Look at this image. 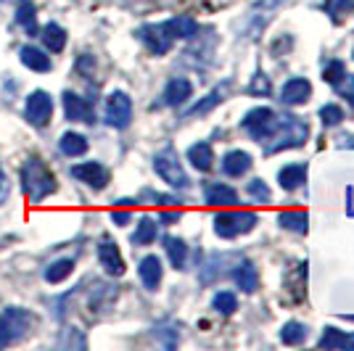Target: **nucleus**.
I'll list each match as a JSON object with an SVG mask.
<instances>
[{
	"instance_id": "nucleus-1",
	"label": "nucleus",
	"mask_w": 354,
	"mask_h": 351,
	"mask_svg": "<svg viewBox=\"0 0 354 351\" xmlns=\"http://www.w3.org/2000/svg\"><path fill=\"white\" fill-rule=\"evenodd\" d=\"M19 180H21V193H24L27 201L35 206L48 201L53 193L59 191L56 175L48 169V164H43V161L35 159V156H30V159L21 164Z\"/></svg>"
},
{
	"instance_id": "nucleus-2",
	"label": "nucleus",
	"mask_w": 354,
	"mask_h": 351,
	"mask_svg": "<svg viewBox=\"0 0 354 351\" xmlns=\"http://www.w3.org/2000/svg\"><path fill=\"white\" fill-rule=\"evenodd\" d=\"M307 135H310L307 122H301L294 114H283V117H278V127L272 132V137L265 143V151L267 153H275V151H286V148L304 146Z\"/></svg>"
},
{
	"instance_id": "nucleus-3",
	"label": "nucleus",
	"mask_w": 354,
	"mask_h": 351,
	"mask_svg": "<svg viewBox=\"0 0 354 351\" xmlns=\"http://www.w3.org/2000/svg\"><path fill=\"white\" fill-rule=\"evenodd\" d=\"M35 325V314L27 307H6L0 312V349L14 346Z\"/></svg>"
},
{
	"instance_id": "nucleus-4",
	"label": "nucleus",
	"mask_w": 354,
	"mask_h": 351,
	"mask_svg": "<svg viewBox=\"0 0 354 351\" xmlns=\"http://www.w3.org/2000/svg\"><path fill=\"white\" fill-rule=\"evenodd\" d=\"M153 172L162 177L169 188H175V191L191 188V180H188L183 164L177 159L175 148H164V151H159V153L153 156Z\"/></svg>"
},
{
	"instance_id": "nucleus-5",
	"label": "nucleus",
	"mask_w": 354,
	"mask_h": 351,
	"mask_svg": "<svg viewBox=\"0 0 354 351\" xmlns=\"http://www.w3.org/2000/svg\"><path fill=\"white\" fill-rule=\"evenodd\" d=\"M241 127L249 132V135L257 140V143H259V146H265L267 140L272 137L275 127H278V114H275L272 108H267V106L251 108L249 114L241 119Z\"/></svg>"
},
{
	"instance_id": "nucleus-6",
	"label": "nucleus",
	"mask_w": 354,
	"mask_h": 351,
	"mask_svg": "<svg viewBox=\"0 0 354 351\" xmlns=\"http://www.w3.org/2000/svg\"><path fill=\"white\" fill-rule=\"evenodd\" d=\"M259 217L254 211H220L214 217V233L220 238H238L257 227Z\"/></svg>"
},
{
	"instance_id": "nucleus-7",
	"label": "nucleus",
	"mask_w": 354,
	"mask_h": 351,
	"mask_svg": "<svg viewBox=\"0 0 354 351\" xmlns=\"http://www.w3.org/2000/svg\"><path fill=\"white\" fill-rule=\"evenodd\" d=\"M104 122L111 130H127L133 122V98L124 90L109 93L104 108Z\"/></svg>"
},
{
	"instance_id": "nucleus-8",
	"label": "nucleus",
	"mask_w": 354,
	"mask_h": 351,
	"mask_svg": "<svg viewBox=\"0 0 354 351\" xmlns=\"http://www.w3.org/2000/svg\"><path fill=\"white\" fill-rule=\"evenodd\" d=\"M24 119L35 130H45L53 119V98L48 90H32L24 101Z\"/></svg>"
},
{
	"instance_id": "nucleus-9",
	"label": "nucleus",
	"mask_w": 354,
	"mask_h": 351,
	"mask_svg": "<svg viewBox=\"0 0 354 351\" xmlns=\"http://www.w3.org/2000/svg\"><path fill=\"white\" fill-rule=\"evenodd\" d=\"M61 108H64V117L69 122H82V124H93L95 122V111H93V103L85 101L80 93L74 90H64L61 93Z\"/></svg>"
},
{
	"instance_id": "nucleus-10",
	"label": "nucleus",
	"mask_w": 354,
	"mask_h": 351,
	"mask_svg": "<svg viewBox=\"0 0 354 351\" xmlns=\"http://www.w3.org/2000/svg\"><path fill=\"white\" fill-rule=\"evenodd\" d=\"M72 177L77 182L93 188V191H104L106 185H109V169L101 161H80V164H74Z\"/></svg>"
},
{
	"instance_id": "nucleus-11",
	"label": "nucleus",
	"mask_w": 354,
	"mask_h": 351,
	"mask_svg": "<svg viewBox=\"0 0 354 351\" xmlns=\"http://www.w3.org/2000/svg\"><path fill=\"white\" fill-rule=\"evenodd\" d=\"M138 35V40L146 45L148 50L153 53V56H164V53H169V48H172V35L167 32V27L162 24H146V27H140V30L135 32Z\"/></svg>"
},
{
	"instance_id": "nucleus-12",
	"label": "nucleus",
	"mask_w": 354,
	"mask_h": 351,
	"mask_svg": "<svg viewBox=\"0 0 354 351\" xmlns=\"http://www.w3.org/2000/svg\"><path fill=\"white\" fill-rule=\"evenodd\" d=\"M98 262L104 267V272L109 278H122L124 275V259H122V251L111 238H101L98 240Z\"/></svg>"
},
{
	"instance_id": "nucleus-13",
	"label": "nucleus",
	"mask_w": 354,
	"mask_h": 351,
	"mask_svg": "<svg viewBox=\"0 0 354 351\" xmlns=\"http://www.w3.org/2000/svg\"><path fill=\"white\" fill-rule=\"evenodd\" d=\"M19 61H21V66H27L30 72H37V74H48L53 69L50 56L45 53L40 45H32V43L19 48Z\"/></svg>"
},
{
	"instance_id": "nucleus-14",
	"label": "nucleus",
	"mask_w": 354,
	"mask_h": 351,
	"mask_svg": "<svg viewBox=\"0 0 354 351\" xmlns=\"http://www.w3.org/2000/svg\"><path fill=\"white\" fill-rule=\"evenodd\" d=\"M138 278H140V283H143V288H146V291H156V288L162 285V278H164L162 259H159L156 254L143 256L140 264H138Z\"/></svg>"
},
{
	"instance_id": "nucleus-15",
	"label": "nucleus",
	"mask_w": 354,
	"mask_h": 351,
	"mask_svg": "<svg viewBox=\"0 0 354 351\" xmlns=\"http://www.w3.org/2000/svg\"><path fill=\"white\" fill-rule=\"evenodd\" d=\"M191 95H193L191 79H185V77H172L162 93V103L164 106H183Z\"/></svg>"
},
{
	"instance_id": "nucleus-16",
	"label": "nucleus",
	"mask_w": 354,
	"mask_h": 351,
	"mask_svg": "<svg viewBox=\"0 0 354 351\" xmlns=\"http://www.w3.org/2000/svg\"><path fill=\"white\" fill-rule=\"evenodd\" d=\"M312 95V85L304 79V77H294V79H288L281 90V101L286 106H301V103H307Z\"/></svg>"
},
{
	"instance_id": "nucleus-17",
	"label": "nucleus",
	"mask_w": 354,
	"mask_h": 351,
	"mask_svg": "<svg viewBox=\"0 0 354 351\" xmlns=\"http://www.w3.org/2000/svg\"><path fill=\"white\" fill-rule=\"evenodd\" d=\"M16 27H21V32L27 37H37V8L32 0H19L16 3V14H14Z\"/></svg>"
},
{
	"instance_id": "nucleus-18",
	"label": "nucleus",
	"mask_w": 354,
	"mask_h": 351,
	"mask_svg": "<svg viewBox=\"0 0 354 351\" xmlns=\"http://www.w3.org/2000/svg\"><path fill=\"white\" fill-rule=\"evenodd\" d=\"M238 259H241L238 254H212L207 262H204V267H201V283L209 285V283H214L217 278H222L225 275V267L230 262H238Z\"/></svg>"
},
{
	"instance_id": "nucleus-19",
	"label": "nucleus",
	"mask_w": 354,
	"mask_h": 351,
	"mask_svg": "<svg viewBox=\"0 0 354 351\" xmlns=\"http://www.w3.org/2000/svg\"><path fill=\"white\" fill-rule=\"evenodd\" d=\"M204 201L209 206H220V209H230L238 204V193L230 185H222V182H209L204 188Z\"/></svg>"
},
{
	"instance_id": "nucleus-20",
	"label": "nucleus",
	"mask_w": 354,
	"mask_h": 351,
	"mask_svg": "<svg viewBox=\"0 0 354 351\" xmlns=\"http://www.w3.org/2000/svg\"><path fill=\"white\" fill-rule=\"evenodd\" d=\"M37 37L43 40V48L50 50V53H61V50L66 48V40H69L66 30H64L61 24H56V21H48L43 30L37 32Z\"/></svg>"
},
{
	"instance_id": "nucleus-21",
	"label": "nucleus",
	"mask_w": 354,
	"mask_h": 351,
	"mask_svg": "<svg viewBox=\"0 0 354 351\" xmlns=\"http://www.w3.org/2000/svg\"><path fill=\"white\" fill-rule=\"evenodd\" d=\"M90 148V140L82 135V132H64L59 137V151L64 156H69V159H77V156H85Z\"/></svg>"
},
{
	"instance_id": "nucleus-22",
	"label": "nucleus",
	"mask_w": 354,
	"mask_h": 351,
	"mask_svg": "<svg viewBox=\"0 0 354 351\" xmlns=\"http://www.w3.org/2000/svg\"><path fill=\"white\" fill-rule=\"evenodd\" d=\"M167 32L172 35V40H191L198 35V24L193 16H175V19H167L164 21Z\"/></svg>"
},
{
	"instance_id": "nucleus-23",
	"label": "nucleus",
	"mask_w": 354,
	"mask_h": 351,
	"mask_svg": "<svg viewBox=\"0 0 354 351\" xmlns=\"http://www.w3.org/2000/svg\"><path fill=\"white\" fill-rule=\"evenodd\" d=\"M278 182L283 191H296L307 182V164H288L278 172Z\"/></svg>"
},
{
	"instance_id": "nucleus-24",
	"label": "nucleus",
	"mask_w": 354,
	"mask_h": 351,
	"mask_svg": "<svg viewBox=\"0 0 354 351\" xmlns=\"http://www.w3.org/2000/svg\"><path fill=\"white\" fill-rule=\"evenodd\" d=\"M188 161H191L193 169L209 172L212 164H214V151H212V146H209L207 140H198V143H193V146L188 148Z\"/></svg>"
},
{
	"instance_id": "nucleus-25",
	"label": "nucleus",
	"mask_w": 354,
	"mask_h": 351,
	"mask_svg": "<svg viewBox=\"0 0 354 351\" xmlns=\"http://www.w3.org/2000/svg\"><path fill=\"white\" fill-rule=\"evenodd\" d=\"M251 156L246 151H230V153H225V159H222V172L230 177H241L246 175L251 169Z\"/></svg>"
},
{
	"instance_id": "nucleus-26",
	"label": "nucleus",
	"mask_w": 354,
	"mask_h": 351,
	"mask_svg": "<svg viewBox=\"0 0 354 351\" xmlns=\"http://www.w3.org/2000/svg\"><path fill=\"white\" fill-rule=\"evenodd\" d=\"M233 278H236L238 288L246 293H254L257 288H259V272H257V267L251 262H246V259H241V262L236 264V272H233Z\"/></svg>"
},
{
	"instance_id": "nucleus-27",
	"label": "nucleus",
	"mask_w": 354,
	"mask_h": 351,
	"mask_svg": "<svg viewBox=\"0 0 354 351\" xmlns=\"http://www.w3.org/2000/svg\"><path fill=\"white\" fill-rule=\"evenodd\" d=\"M72 272H74V259L61 256V259H53V262L45 267L43 278H45V283H50V285H59V283H64Z\"/></svg>"
},
{
	"instance_id": "nucleus-28",
	"label": "nucleus",
	"mask_w": 354,
	"mask_h": 351,
	"mask_svg": "<svg viewBox=\"0 0 354 351\" xmlns=\"http://www.w3.org/2000/svg\"><path fill=\"white\" fill-rule=\"evenodd\" d=\"M278 225H281L283 230H291V233H307V227H310V217H307V211H294V209H286L278 214Z\"/></svg>"
},
{
	"instance_id": "nucleus-29",
	"label": "nucleus",
	"mask_w": 354,
	"mask_h": 351,
	"mask_svg": "<svg viewBox=\"0 0 354 351\" xmlns=\"http://www.w3.org/2000/svg\"><path fill=\"white\" fill-rule=\"evenodd\" d=\"M164 251H167L169 264H172L175 269H185V262H188V246H185V240L167 235V238H164Z\"/></svg>"
},
{
	"instance_id": "nucleus-30",
	"label": "nucleus",
	"mask_w": 354,
	"mask_h": 351,
	"mask_svg": "<svg viewBox=\"0 0 354 351\" xmlns=\"http://www.w3.org/2000/svg\"><path fill=\"white\" fill-rule=\"evenodd\" d=\"M156 233H159V222L153 217H143L138 222V230L133 235V246H151L156 240Z\"/></svg>"
},
{
	"instance_id": "nucleus-31",
	"label": "nucleus",
	"mask_w": 354,
	"mask_h": 351,
	"mask_svg": "<svg viewBox=\"0 0 354 351\" xmlns=\"http://www.w3.org/2000/svg\"><path fill=\"white\" fill-rule=\"evenodd\" d=\"M320 346L323 349H354V336H344L336 328H325L320 336Z\"/></svg>"
},
{
	"instance_id": "nucleus-32",
	"label": "nucleus",
	"mask_w": 354,
	"mask_h": 351,
	"mask_svg": "<svg viewBox=\"0 0 354 351\" xmlns=\"http://www.w3.org/2000/svg\"><path fill=\"white\" fill-rule=\"evenodd\" d=\"M307 333H310V330H307V325H304V322L291 320L281 328V341L286 343V346H296V343L307 341Z\"/></svg>"
},
{
	"instance_id": "nucleus-33",
	"label": "nucleus",
	"mask_w": 354,
	"mask_h": 351,
	"mask_svg": "<svg viewBox=\"0 0 354 351\" xmlns=\"http://www.w3.org/2000/svg\"><path fill=\"white\" fill-rule=\"evenodd\" d=\"M225 90H227V82H225L222 88H214L207 95V98H204V101H198L196 106H193V108H188V114H185V117H198V114H207L209 108H214L217 103L225 101Z\"/></svg>"
},
{
	"instance_id": "nucleus-34",
	"label": "nucleus",
	"mask_w": 354,
	"mask_h": 351,
	"mask_svg": "<svg viewBox=\"0 0 354 351\" xmlns=\"http://www.w3.org/2000/svg\"><path fill=\"white\" fill-rule=\"evenodd\" d=\"M59 346L61 349H85L88 346V338L82 330H77V328H64L59 336Z\"/></svg>"
},
{
	"instance_id": "nucleus-35",
	"label": "nucleus",
	"mask_w": 354,
	"mask_h": 351,
	"mask_svg": "<svg viewBox=\"0 0 354 351\" xmlns=\"http://www.w3.org/2000/svg\"><path fill=\"white\" fill-rule=\"evenodd\" d=\"M212 307L217 309L220 314H233L238 309V298L233 291H220L214 293V298H212Z\"/></svg>"
},
{
	"instance_id": "nucleus-36",
	"label": "nucleus",
	"mask_w": 354,
	"mask_h": 351,
	"mask_svg": "<svg viewBox=\"0 0 354 351\" xmlns=\"http://www.w3.org/2000/svg\"><path fill=\"white\" fill-rule=\"evenodd\" d=\"M325 11L333 21H341L344 16L354 14V0H325Z\"/></svg>"
},
{
	"instance_id": "nucleus-37",
	"label": "nucleus",
	"mask_w": 354,
	"mask_h": 351,
	"mask_svg": "<svg viewBox=\"0 0 354 351\" xmlns=\"http://www.w3.org/2000/svg\"><path fill=\"white\" fill-rule=\"evenodd\" d=\"M320 119H323L325 127H336V124H341V119H344V111H341V106H336V103H325L323 108H320Z\"/></svg>"
},
{
	"instance_id": "nucleus-38",
	"label": "nucleus",
	"mask_w": 354,
	"mask_h": 351,
	"mask_svg": "<svg viewBox=\"0 0 354 351\" xmlns=\"http://www.w3.org/2000/svg\"><path fill=\"white\" fill-rule=\"evenodd\" d=\"M153 338H159V343H162L164 349H175L180 336H177L175 328H169V325H162V328H153Z\"/></svg>"
},
{
	"instance_id": "nucleus-39",
	"label": "nucleus",
	"mask_w": 354,
	"mask_h": 351,
	"mask_svg": "<svg viewBox=\"0 0 354 351\" xmlns=\"http://www.w3.org/2000/svg\"><path fill=\"white\" fill-rule=\"evenodd\" d=\"M344 74H346V66H344L341 61H328V64L323 66V79L328 82V85H330V88L339 82Z\"/></svg>"
},
{
	"instance_id": "nucleus-40",
	"label": "nucleus",
	"mask_w": 354,
	"mask_h": 351,
	"mask_svg": "<svg viewBox=\"0 0 354 351\" xmlns=\"http://www.w3.org/2000/svg\"><path fill=\"white\" fill-rule=\"evenodd\" d=\"M333 90H336L339 95H344V98L349 101V106L354 108V74H349V72L344 74L339 82L333 85Z\"/></svg>"
},
{
	"instance_id": "nucleus-41",
	"label": "nucleus",
	"mask_w": 354,
	"mask_h": 351,
	"mask_svg": "<svg viewBox=\"0 0 354 351\" xmlns=\"http://www.w3.org/2000/svg\"><path fill=\"white\" fill-rule=\"evenodd\" d=\"M249 196L251 198H257V201H262V204H270V198H272V193L267 188L265 180H251L249 182Z\"/></svg>"
},
{
	"instance_id": "nucleus-42",
	"label": "nucleus",
	"mask_w": 354,
	"mask_h": 351,
	"mask_svg": "<svg viewBox=\"0 0 354 351\" xmlns=\"http://www.w3.org/2000/svg\"><path fill=\"white\" fill-rule=\"evenodd\" d=\"M117 204H119V209L111 211V222L119 225V227H124V225L133 222V211H130V204H122V201H117Z\"/></svg>"
},
{
	"instance_id": "nucleus-43",
	"label": "nucleus",
	"mask_w": 354,
	"mask_h": 351,
	"mask_svg": "<svg viewBox=\"0 0 354 351\" xmlns=\"http://www.w3.org/2000/svg\"><path fill=\"white\" fill-rule=\"evenodd\" d=\"M251 93L254 95H267L270 93V77L265 72H257L254 74V79H251Z\"/></svg>"
},
{
	"instance_id": "nucleus-44",
	"label": "nucleus",
	"mask_w": 354,
	"mask_h": 351,
	"mask_svg": "<svg viewBox=\"0 0 354 351\" xmlns=\"http://www.w3.org/2000/svg\"><path fill=\"white\" fill-rule=\"evenodd\" d=\"M8 196H11V182H8V175H6V169L0 164V206L8 204Z\"/></svg>"
},
{
	"instance_id": "nucleus-45",
	"label": "nucleus",
	"mask_w": 354,
	"mask_h": 351,
	"mask_svg": "<svg viewBox=\"0 0 354 351\" xmlns=\"http://www.w3.org/2000/svg\"><path fill=\"white\" fill-rule=\"evenodd\" d=\"M180 211H162V217H159V222L162 225H175V222H180Z\"/></svg>"
}]
</instances>
